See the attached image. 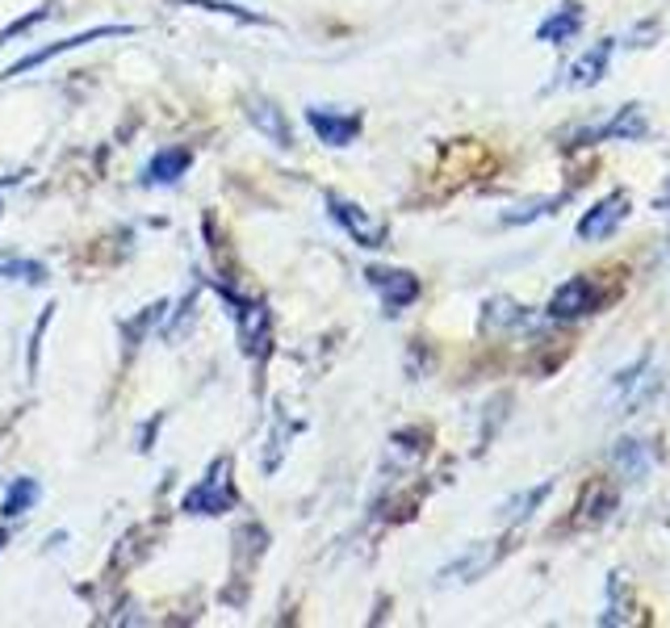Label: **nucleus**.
Segmentation results:
<instances>
[{
  "label": "nucleus",
  "instance_id": "obj_20",
  "mask_svg": "<svg viewBox=\"0 0 670 628\" xmlns=\"http://www.w3.org/2000/svg\"><path fill=\"white\" fill-rule=\"evenodd\" d=\"M612 507H616V495L612 491H604V482H595L591 486V495H587V519H608L612 515Z\"/></svg>",
  "mask_w": 670,
  "mask_h": 628
},
{
  "label": "nucleus",
  "instance_id": "obj_3",
  "mask_svg": "<svg viewBox=\"0 0 670 628\" xmlns=\"http://www.w3.org/2000/svg\"><path fill=\"white\" fill-rule=\"evenodd\" d=\"M230 306H235V323H239V340H244V352L248 357H268V310L265 302H251V298H239L230 289H218Z\"/></svg>",
  "mask_w": 670,
  "mask_h": 628
},
{
  "label": "nucleus",
  "instance_id": "obj_15",
  "mask_svg": "<svg viewBox=\"0 0 670 628\" xmlns=\"http://www.w3.org/2000/svg\"><path fill=\"white\" fill-rule=\"evenodd\" d=\"M39 495H42V486L34 477H18V482L4 491V498H0V515H4V519H18V515H25L39 503Z\"/></svg>",
  "mask_w": 670,
  "mask_h": 628
},
{
  "label": "nucleus",
  "instance_id": "obj_6",
  "mask_svg": "<svg viewBox=\"0 0 670 628\" xmlns=\"http://www.w3.org/2000/svg\"><path fill=\"white\" fill-rule=\"evenodd\" d=\"M364 277H369V286L382 294V306L385 315H399L402 306H411L420 298V281L411 277V272H402V268H364Z\"/></svg>",
  "mask_w": 670,
  "mask_h": 628
},
{
  "label": "nucleus",
  "instance_id": "obj_5",
  "mask_svg": "<svg viewBox=\"0 0 670 628\" xmlns=\"http://www.w3.org/2000/svg\"><path fill=\"white\" fill-rule=\"evenodd\" d=\"M625 218H629V193H612V197L595 202V206L583 214V223H578V239H583V244H599V239L616 235V227H620Z\"/></svg>",
  "mask_w": 670,
  "mask_h": 628
},
{
  "label": "nucleus",
  "instance_id": "obj_19",
  "mask_svg": "<svg viewBox=\"0 0 670 628\" xmlns=\"http://www.w3.org/2000/svg\"><path fill=\"white\" fill-rule=\"evenodd\" d=\"M0 277H13V281H34V286H42L47 281V268L34 265V260H0Z\"/></svg>",
  "mask_w": 670,
  "mask_h": 628
},
{
  "label": "nucleus",
  "instance_id": "obj_2",
  "mask_svg": "<svg viewBox=\"0 0 670 628\" xmlns=\"http://www.w3.org/2000/svg\"><path fill=\"white\" fill-rule=\"evenodd\" d=\"M126 34H134V25H96V30H89V34H72V39L55 42V47H42V51H34V55H25V59H18V63H9V68L0 72V80L25 76V72L42 68L47 59L68 55V51H80V47H89V42H101V39H126Z\"/></svg>",
  "mask_w": 670,
  "mask_h": 628
},
{
  "label": "nucleus",
  "instance_id": "obj_7",
  "mask_svg": "<svg viewBox=\"0 0 670 628\" xmlns=\"http://www.w3.org/2000/svg\"><path fill=\"white\" fill-rule=\"evenodd\" d=\"M307 122H310V131L319 134L327 147H348V143L361 134V114L331 110V105H310Z\"/></svg>",
  "mask_w": 670,
  "mask_h": 628
},
{
  "label": "nucleus",
  "instance_id": "obj_4",
  "mask_svg": "<svg viewBox=\"0 0 670 628\" xmlns=\"http://www.w3.org/2000/svg\"><path fill=\"white\" fill-rule=\"evenodd\" d=\"M327 209H331V218H336L361 248H385V227L373 223L357 202H344L340 193H327Z\"/></svg>",
  "mask_w": 670,
  "mask_h": 628
},
{
  "label": "nucleus",
  "instance_id": "obj_21",
  "mask_svg": "<svg viewBox=\"0 0 670 628\" xmlns=\"http://www.w3.org/2000/svg\"><path fill=\"white\" fill-rule=\"evenodd\" d=\"M557 202H533V206H519L516 214H503V223L507 227H519V223H533V218H540V214H549Z\"/></svg>",
  "mask_w": 670,
  "mask_h": 628
},
{
  "label": "nucleus",
  "instance_id": "obj_10",
  "mask_svg": "<svg viewBox=\"0 0 670 628\" xmlns=\"http://www.w3.org/2000/svg\"><path fill=\"white\" fill-rule=\"evenodd\" d=\"M248 117H251V126H256L260 134H268L277 147H293V134H289L286 117H281V110H277L272 101H265V96H251Z\"/></svg>",
  "mask_w": 670,
  "mask_h": 628
},
{
  "label": "nucleus",
  "instance_id": "obj_13",
  "mask_svg": "<svg viewBox=\"0 0 670 628\" xmlns=\"http://www.w3.org/2000/svg\"><path fill=\"white\" fill-rule=\"evenodd\" d=\"M650 134V122L641 114V105H625L612 122H604L599 131H591V138H625V143H637V138H646Z\"/></svg>",
  "mask_w": 670,
  "mask_h": 628
},
{
  "label": "nucleus",
  "instance_id": "obj_1",
  "mask_svg": "<svg viewBox=\"0 0 670 628\" xmlns=\"http://www.w3.org/2000/svg\"><path fill=\"white\" fill-rule=\"evenodd\" d=\"M235 503L239 498H235V486H230V457H214L206 477L181 498V507L189 515H227Z\"/></svg>",
  "mask_w": 670,
  "mask_h": 628
},
{
  "label": "nucleus",
  "instance_id": "obj_14",
  "mask_svg": "<svg viewBox=\"0 0 670 628\" xmlns=\"http://www.w3.org/2000/svg\"><path fill=\"white\" fill-rule=\"evenodd\" d=\"M616 470L629 477V482H637V477H646L650 474V465H653V449L646 444V440H620L616 444Z\"/></svg>",
  "mask_w": 670,
  "mask_h": 628
},
{
  "label": "nucleus",
  "instance_id": "obj_22",
  "mask_svg": "<svg viewBox=\"0 0 670 628\" xmlns=\"http://www.w3.org/2000/svg\"><path fill=\"white\" fill-rule=\"evenodd\" d=\"M42 18H47V9H34V13H30V18L9 21V25H4V30H0V47H4V42L13 39V34H25V30H30V25H39Z\"/></svg>",
  "mask_w": 670,
  "mask_h": 628
},
{
  "label": "nucleus",
  "instance_id": "obj_11",
  "mask_svg": "<svg viewBox=\"0 0 670 628\" xmlns=\"http://www.w3.org/2000/svg\"><path fill=\"white\" fill-rule=\"evenodd\" d=\"M608 63H612V42L604 39L599 47H591L587 55L570 63V72H566L570 89H591V84H599V76L608 72Z\"/></svg>",
  "mask_w": 670,
  "mask_h": 628
},
{
  "label": "nucleus",
  "instance_id": "obj_17",
  "mask_svg": "<svg viewBox=\"0 0 670 628\" xmlns=\"http://www.w3.org/2000/svg\"><path fill=\"white\" fill-rule=\"evenodd\" d=\"M176 4H189V9H206V13H227V18L244 21V25H268V18H260V13H244L239 4H227V0H176Z\"/></svg>",
  "mask_w": 670,
  "mask_h": 628
},
{
  "label": "nucleus",
  "instance_id": "obj_9",
  "mask_svg": "<svg viewBox=\"0 0 670 628\" xmlns=\"http://www.w3.org/2000/svg\"><path fill=\"white\" fill-rule=\"evenodd\" d=\"M193 164L189 147H164V152L152 155V164L143 168V185H176Z\"/></svg>",
  "mask_w": 670,
  "mask_h": 628
},
{
  "label": "nucleus",
  "instance_id": "obj_23",
  "mask_svg": "<svg viewBox=\"0 0 670 628\" xmlns=\"http://www.w3.org/2000/svg\"><path fill=\"white\" fill-rule=\"evenodd\" d=\"M0 545H4V528H0Z\"/></svg>",
  "mask_w": 670,
  "mask_h": 628
},
{
  "label": "nucleus",
  "instance_id": "obj_16",
  "mask_svg": "<svg viewBox=\"0 0 670 628\" xmlns=\"http://www.w3.org/2000/svg\"><path fill=\"white\" fill-rule=\"evenodd\" d=\"M528 323H533V315L524 306L507 302V298L486 302V327H528Z\"/></svg>",
  "mask_w": 670,
  "mask_h": 628
},
{
  "label": "nucleus",
  "instance_id": "obj_12",
  "mask_svg": "<svg viewBox=\"0 0 670 628\" xmlns=\"http://www.w3.org/2000/svg\"><path fill=\"white\" fill-rule=\"evenodd\" d=\"M578 30H583V4H575V0H570V4H561V9H557L549 21H540V25H536V39L561 47V42L575 39Z\"/></svg>",
  "mask_w": 670,
  "mask_h": 628
},
{
  "label": "nucleus",
  "instance_id": "obj_18",
  "mask_svg": "<svg viewBox=\"0 0 670 628\" xmlns=\"http://www.w3.org/2000/svg\"><path fill=\"white\" fill-rule=\"evenodd\" d=\"M545 495H549V482H545V486H533V491H524L519 498H512V503H507V519H512V524L528 519V515L545 503Z\"/></svg>",
  "mask_w": 670,
  "mask_h": 628
},
{
  "label": "nucleus",
  "instance_id": "obj_8",
  "mask_svg": "<svg viewBox=\"0 0 670 628\" xmlns=\"http://www.w3.org/2000/svg\"><path fill=\"white\" fill-rule=\"evenodd\" d=\"M595 302H599L595 281H587V277H570V281L549 298V319H557V323H566V319H583L587 310H595Z\"/></svg>",
  "mask_w": 670,
  "mask_h": 628
}]
</instances>
